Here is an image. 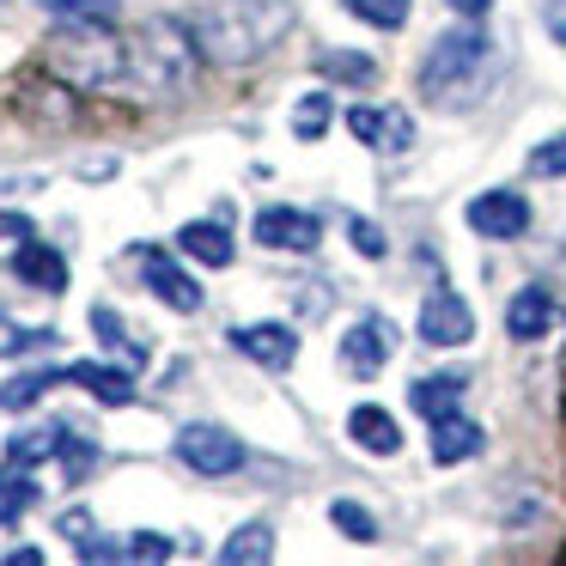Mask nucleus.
Wrapping results in <instances>:
<instances>
[{"label":"nucleus","instance_id":"35","mask_svg":"<svg viewBox=\"0 0 566 566\" xmlns=\"http://www.w3.org/2000/svg\"><path fill=\"white\" fill-rule=\"evenodd\" d=\"M542 19H548L554 43H560V50H566V0H548V7H542Z\"/></svg>","mask_w":566,"mask_h":566},{"label":"nucleus","instance_id":"21","mask_svg":"<svg viewBox=\"0 0 566 566\" xmlns=\"http://www.w3.org/2000/svg\"><path fill=\"white\" fill-rule=\"evenodd\" d=\"M269 554H274V530H269V524H244V530H238V536L220 548V560H226V566H262Z\"/></svg>","mask_w":566,"mask_h":566},{"label":"nucleus","instance_id":"18","mask_svg":"<svg viewBox=\"0 0 566 566\" xmlns=\"http://www.w3.org/2000/svg\"><path fill=\"white\" fill-rule=\"evenodd\" d=\"M67 420H50V427H31V432H19L13 444H7V463H43V457H62V444H67Z\"/></svg>","mask_w":566,"mask_h":566},{"label":"nucleus","instance_id":"20","mask_svg":"<svg viewBox=\"0 0 566 566\" xmlns=\"http://www.w3.org/2000/svg\"><path fill=\"white\" fill-rule=\"evenodd\" d=\"M457 396H463V378H457V371H439V378H420V384H415V408H420L427 420L457 415Z\"/></svg>","mask_w":566,"mask_h":566},{"label":"nucleus","instance_id":"8","mask_svg":"<svg viewBox=\"0 0 566 566\" xmlns=\"http://www.w3.org/2000/svg\"><path fill=\"white\" fill-rule=\"evenodd\" d=\"M140 274H147V286H153V293H159L171 311H201V298H208V293H201V286L171 262V250H159V244L140 250Z\"/></svg>","mask_w":566,"mask_h":566},{"label":"nucleus","instance_id":"7","mask_svg":"<svg viewBox=\"0 0 566 566\" xmlns=\"http://www.w3.org/2000/svg\"><path fill=\"white\" fill-rule=\"evenodd\" d=\"M469 226L481 238H524L530 232V201L512 196V189H493V196L469 201Z\"/></svg>","mask_w":566,"mask_h":566},{"label":"nucleus","instance_id":"2","mask_svg":"<svg viewBox=\"0 0 566 566\" xmlns=\"http://www.w3.org/2000/svg\"><path fill=\"white\" fill-rule=\"evenodd\" d=\"M50 67L62 80H74L80 92H98V86H116L128 74V43L98 38V25H67L50 43Z\"/></svg>","mask_w":566,"mask_h":566},{"label":"nucleus","instance_id":"12","mask_svg":"<svg viewBox=\"0 0 566 566\" xmlns=\"http://www.w3.org/2000/svg\"><path fill=\"white\" fill-rule=\"evenodd\" d=\"M13 274L25 286H38V293H67V256L62 250H50V244H19V256H13Z\"/></svg>","mask_w":566,"mask_h":566},{"label":"nucleus","instance_id":"4","mask_svg":"<svg viewBox=\"0 0 566 566\" xmlns=\"http://www.w3.org/2000/svg\"><path fill=\"white\" fill-rule=\"evenodd\" d=\"M177 457L196 475H232V469H244V439H232L220 427H184L177 432Z\"/></svg>","mask_w":566,"mask_h":566},{"label":"nucleus","instance_id":"30","mask_svg":"<svg viewBox=\"0 0 566 566\" xmlns=\"http://www.w3.org/2000/svg\"><path fill=\"white\" fill-rule=\"evenodd\" d=\"M62 463H67V481H86L92 469H98V444H92V439H80V432H67Z\"/></svg>","mask_w":566,"mask_h":566},{"label":"nucleus","instance_id":"14","mask_svg":"<svg viewBox=\"0 0 566 566\" xmlns=\"http://www.w3.org/2000/svg\"><path fill=\"white\" fill-rule=\"evenodd\" d=\"M177 244H184V256L208 262V269H232V232L220 220H189L177 232Z\"/></svg>","mask_w":566,"mask_h":566},{"label":"nucleus","instance_id":"9","mask_svg":"<svg viewBox=\"0 0 566 566\" xmlns=\"http://www.w3.org/2000/svg\"><path fill=\"white\" fill-rule=\"evenodd\" d=\"M317 238H323V226L311 220V213H298V208H262L256 213V244H269V250H317Z\"/></svg>","mask_w":566,"mask_h":566},{"label":"nucleus","instance_id":"1","mask_svg":"<svg viewBox=\"0 0 566 566\" xmlns=\"http://www.w3.org/2000/svg\"><path fill=\"white\" fill-rule=\"evenodd\" d=\"M293 25V0H220L208 19H196V43L220 62H250L274 50Z\"/></svg>","mask_w":566,"mask_h":566},{"label":"nucleus","instance_id":"11","mask_svg":"<svg viewBox=\"0 0 566 566\" xmlns=\"http://www.w3.org/2000/svg\"><path fill=\"white\" fill-rule=\"evenodd\" d=\"M347 128H354V140H366V147L378 153H402L408 140H415V123H408L402 111H347Z\"/></svg>","mask_w":566,"mask_h":566},{"label":"nucleus","instance_id":"26","mask_svg":"<svg viewBox=\"0 0 566 566\" xmlns=\"http://www.w3.org/2000/svg\"><path fill=\"white\" fill-rule=\"evenodd\" d=\"M92 335H98V342H111V347H123V354L135 359V366L147 359V347H140V342H128V335H123V317H116L111 305H98V311H92Z\"/></svg>","mask_w":566,"mask_h":566},{"label":"nucleus","instance_id":"34","mask_svg":"<svg viewBox=\"0 0 566 566\" xmlns=\"http://www.w3.org/2000/svg\"><path fill=\"white\" fill-rule=\"evenodd\" d=\"M0 238H7V244H25V238H38V232H31L25 213H0Z\"/></svg>","mask_w":566,"mask_h":566},{"label":"nucleus","instance_id":"15","mask_svg":"<svg viewBox=\"0 0 566 566\" xmlns=\"http://www.w3.org/2000/svg\"><path fill=\"white\" fill-rule=\"evenodd\" d=\"M554 323V298L542 293V286H524V293L505 305V329H512V342H536V335H548Z\"/></svg>","mask_w":566,"mask_h":566},{"label":"nucleus","instance_id":"32","mask_svg":"<svg viewBox=\"0 0 566 566\" xmlns=\"http://www.w3.org/2000/svg\"><path fill=\"white\" fill-rule=\"evenodd\" d=\"M347 238H354V250H359V256H371V262L390 250V244H384V232H378L371 220H347Z\"/></svg>","mask_w":566,"mask_h":566},{"label":"nucleus","instance_id":"13","mask_svg":"<svg viewBox=\"0 0 566 566\" xmlns=\"http://www.w3.org/2000/svg\"><path fill=\"white\" fill-rule=\"evenodd\" d=\"M481 427L475 420H463V415H439L432 420V463H463V457H475L481 451Z\"/></svg>","mask_w":566,"mask_h":566},{"label":"nucleus","instance_id":"36","mask_svg":"<svg viewBox=\"0 0 566 566\" xmlns=\"http://www.w3.org/2000/svg\"><path fill=\"white\" fill-rule=\"evenodd\" d=\"M62 536H74V548L92 536V517L86 512H62Z\"/></svg>","mask_w":566,"mask_h":566},{"label":"nucleus","instance_id":"25","mask_svg":"<svg viewBox=\"0 0 566 566\" xmlns=\"http://www.w3.org/2000/svg\"><path fill=\"white\" fill-rule=\"evenodd\" d=\"M347 13L378 31H396V25H408V0H347Z\"/></svg>","mask_w":566,"mask_h":566},{"label":"nucleus","instance_id":"27","mask_svg":"<svg viewBox=\"0 0 566 566\" xmlns=\"http://www.w3.org/2000/svg\"><path fill=\"white\" fill-rule=\"evenodd\" d=\"M323 128H329V98H323V92L298 98V111H293V135H298V140H323Z\"/></svg>","mask_w":566,"mask_h":566},{"label":"nucleus","instance_id":"17","mask_svg":"<svg viewBox=\"0 0 566 566\" xmlns=\"http://www.w3.org/2000/svg\"><path fill=\"white\" fill-rule=\"evenodd\" d=\"M67 378L86 384L104 408H128V402H135V378H128V371H116V366H92V359H80V366H67Z\"/></svg>","mask_w":566,"mask_h":566},{"label":"nucleus","instance_id":"37","mask_svg":"<svg viewBox=\"0 0 566 566\" xmlns=\"http://www.w3.org/2000/svg\"><path fill=\"white\" fill-rule=\"evenodd\" d=\"M444 7H457V13H463V19H481V13H488V7H493V0H444Z\"/></svg>","mask_w":566,"mask_h":566},{"label":"nucleus","instance_id":"16","mask_svg":"<svg viewBox=\"0 0 566 566\" xmlns=\"http://www.w3.org/2000/svg\"><path fill=\"white\" fill-rule=\"evenodd\" d=\"M347 439H359V451H371V457H390L396 444H402V427H396L390 415H384V408H354V415H347Z\"/></svg>","mask_w":566,"mask_h":566},{"label":"nucleus","instance_id":"29","mask_svg":"<svg viewBox=\"0 0 566 566\" xmlns=\"http://www.w3.org/2000/svg\"><path fill=\"white\" fill-rule=\"evenodd\" d=\"M317 67H323V74H335V80H354V86H371V74H378V67H371L366 62V55H335V50H323L317 55Z\"/></svg>","mask_w":566,"mask_h":566},{"label":"nucleus","instance_id":"6","mask_svg":"<svg viewBox=\"0 0 566 566\" xmlns=\"http://www.w3.org/2000/svg\"><path fill=\"white\" fill-rule=\"evenodd\" d=\"M390 354H396V323L390 317L354 323V329H347V342H342V366L354 371V378H371V371H378Z\"/></svg>","mask_w":566,"mask_h":566},{"label":"nucleus","instance_id":"10","mask_svg":"<svg viewBox=\"0 0 566 566\" xmlns=\"http://www.w3.org/2000/svg\"><path fill=\"white\" fill-rule=\"evenodd\" d=\"M232 347L244 359H256V366H293V354H298V342H293V329L286 323H238L232 329Z\"/></svg>","mask_w":566,"mask_h":566},{"label":"nucleus","instance_id":"22","mask_svg":"<svg viewBox=\"0 0 566 566\" xmlns=\"http://www.w3.org/2000/svg\"><path fill=\"white\" fill-rule=\"evenodd\" d=\"M55 378H62V371H19L13 384H0V408H7V415H25V408L43 402V390H50Z\"/></svg>","mask_w":566,"mask_h":566},{"label":"nucleus","instance_id":"19","mask_svg":"<svg viewBox=\"0 0 566 566\" xmlns=\"http://www.w3.org/2000/svg\"><path fill=\"white\" fill-rule=\"evenodd\" d=\"M31 505H38V481L25 475V463H7L0 469V524H19Z\"/></svg>","mask_w":566,"mask_h":566},{"label":"nucleus","instance_id":"3","mask_svg":"<svg viewBox=\"0 0 566 566\" xmlns=\"http://www.w3.org/2000/svg\"><path fill=\"white\" fill-rule=\"evenodd\" d=\"M481 67H488V38H481V31H451V38L432 43L427 67H420V92H427L432 104L457 98V92H469L481 80Z\"/></svg>","mask_w":566,"mask_h":566},{"label":"nucleus","instance_id":"23","mask_svg":"<svg viewBox=\"0 0 566 566\" xmlns=\"http://www.w3.org/2000/svg\"><path fill=\"white\" fill-rule=\"evenodd\" d=\"M43 7L67 25H111L116 19V0H43Z\"/></svg>","mask_w":566,"mask_h":566},{"label":"nucleus","instance_id":"33","mask_svg":"<svg viewBox=\"0 0 566 566\" xmlns=\"http://www.w3.org/2000/svg\"><path fill=\"white\" fill-rule=\"evenodd\" d=\"M123 560H171V542L153 536V530H147V536H135V542L123 548Z\"/></svg>","mask_w":566,"mask_h":566},{"label":"nucleus","instance_id":"31","mask_svg":"<svg viewBox=\"0 0 566 566\" xmlns=\"http://www.w3.org/2000/svg\"><path fill=\"white\" fill-rule=\"evenodd\" d=\"M530 171H536V177H566V135H554L548 147L530 153Z\"/></svg>","mask_w":566,"mask_h":566},{"label":"nucleus","instance_id":"5","mask_svg":"<svg viewBox=\"0 0 566 566\" xmlns=\"http://www.w3.org/2000/svg\"><path fill=\"white\" fill-rule=\"evenodd\" d=\"M475 335V317H469V305L451 293V286H439V293H427V305H420V342L432 347H457Z\"/></svg>","mask_w":566,"mask_h":566},{"label":"nucleus","instance_id":"28","mask_svg":"<svg viewBox=\"0 0 566 566\" xmlns=\"http://www.w3.org/2000/svg\"><path fill=\"white\" fill-rule=\"evenodd\" d=\"M329 517H335V530H342V536H354V542H378V524H371V512H366V505L335 500V505H329Z\"/></svg>","mask_w":566,"mask_h":566},{"label":"nucleus","instance_id":"24","mask_svg":"<svg viewBox=\"0 0 566 566\" xmlns=\"http://www.w3.org/2000/svg\"><path fill=\"white\" fill-rule=\"evenodd\" d=\"M38 347H55V329H19L13 317H0V359L38 354Z\"/></svg>","mask_w":566,"mask_h":566}]
</instances>
